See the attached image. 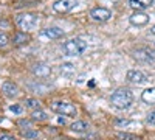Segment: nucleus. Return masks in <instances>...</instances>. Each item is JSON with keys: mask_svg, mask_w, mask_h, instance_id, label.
<instances>
[{"mask_svg": "<svg viewBox=\"0 0 155 140\" xmlns=\"http://www.w3.org/2000/svg\"><path fill=\"white\" fill-rule=\"evenodd\" d=\"M132 103H134V94L130 89L120 87L112 94V104L116 109H127L132 106Z\"/></svg>", "mask_w": 155, "mask_h": 140, "instance_id": "obj_1", "label": "nucleus"}, {"mask_svg": "<svg viewBox=\"0 0 155 140\" xmlns=\"http://www.w3.org/2000/svg\"><path fill=\"white\" fill-rule=\"evenodd\" d=\"M87 50V44L82 39H70L62 45V52L65 56H79Z\"/></svg>", "mask_w": 155, "mask_h": 140, "instance_id": "obj_2", "label": "nucleus"}, {"mask_svg": "<svg viewBox=\"0 0 155 140\" xmlns=\"http://www.w3.org/2000/svg\"><path fill=\"white\" fill-rule=\"evenodd\" d=\"M39 16L34 14V12H23V14H19L16 17V23L20 30H25V31H30V30H34L39 23Z\"/></svg>", "mask_w": 155, "mask_h": 140, "instance_id": "obj_3", "label": "nucleus"}, {"mask_svg": "<svg viewBox=\"0 0 155 140\" xmlns=\"http://www.w3.org/2000/svg\"><path fill=\"white\" fill-rule=\"evenodd\" d=\"M50 108L53 112L61 114V115H65V117H76V114H78L74 104L65 103V101H53Z\"/></svg>", "mask_w": 155, "mask_h": 140, "instance_id": "obj_4", "label": "nucleus"}, {"mask_svg": "<svg viewBox=\"0 0 155 140\" xmlns=\"http://www.w3.org/2000/svg\"><path fill=\"white\" fill-rule=\"evenodd\" d=\"M134 59H137L138 62H143V64H149V62L155 61V52L150 48H137L134 52Z\"/></svg>", "mask_w": 155, "mask_h": 140, "instance_id": "obj_5", "label": "nucleus"}, {"mask_svg": "<svg viewBox=\"0 0 155 140\" xmlns=\"http://www.w3.org/2000/svg\"><path fill=\"white\" fill-rule=\"evenodd\" d=\"M90 17L95 22H107L112 17V11L104 6H96L93 9H90Z\"/></svg>", "mask_w": 155, "mask_h": 140, "instance_id": "obj_6", "label": "nucleus"}, {"mask_svg": "<svg viewBox=\"0 0 155 140\" xmlns=\"http://www.w3.org/2000/svg\"><path fill=\"white\" fill-rule=\"evenodd\" d=\"M76 0H58V2L53 5L54 11L61 12V14H65V12H70L74 6H76Z\"/></svg>", "mask_w": 155, "mask_h": 140, "instance_id": "obj_7", "label": "nucleus"}, {"mask_svg": "<svg viewBox=\"0 0 155 140\" xmlns=\"http://www.w3.org/2000/svg\"><path fill=\"white\" fill-rule=\"evenodd\" d=\"M33 75L37 76V78H48L51 75V67L45 62H37V64L33 66Z\"/></svg>", "mask_w": 155, "mask_h": 140, "instance_id": "obj_8", "label": "nucleus"}, {"mask_svg": "<svg viewBox=\"0 0 155 140\" xmlns=\"http://www.w3.org/2000/svg\"><path fill=\"white\" fill-rule=\"evenodd\" d=\"M126 76H127L129 81L135 83V84H144V83H147V75L143 73L141 70H129Z\"/></svg>", "mask_w": 155, "mask_h": 140, "instance_id": "obj_9", "label": "nucleus"}, {"mask_svg": "<svg viewBox=\"0 0 155 140\" xmlns=\"http://www.w3.org/2000/svg\"><path fill=\"white\" fill-rule=\"evenodd\" d=\"M2 92L8 98H14V97L19 95V87H17L16 83H12V81H5L2 84Z\"/></svg>", "mask_w": 155, "mask_h": 140, "instance_id": "obj_10", "label": "nucleus"}, {"mask_svg": "<svg viewBox=\"0 0 155 140\" xmlns=\"http://www.w3.org/2000/svg\"><path fill=\"white\" fill-rule=\"evenodd\" d=\"M129 20H130V23L135 25V27H143V25H146L149 22V16L144 14V12H141V11H137L129 17Z\"/></svg>", "mask_w": 155, "mask_h": 140, "instance_id": "obj_11", "label": "nucleus"}, {"mask_svg": "<svg viewBox=\"0 0 155 140\" xmlns=\"http://www.w3.org/2000/svg\"><path fill=\"white\" fill-rule=\"evenodd\" d=\"M152 3H153V0H129V5L137 11H143V9L152 6Z\"/></svg>", "mask_w": 155, "mask_h": 140, "instance_id": "obj_12", "label": "nucleus"}, {"mask_svg": "<svg viewBox=\"0 0 155 140\" xmlns=\"http://www.w3.org/2000/svg\"><path fill=\"white\" fill-rule=\"evenodd\" d=\"M42 34L47 36V37H50V39H61V37H64V31L61 28H58V27L47 28V30H44Z\"/></svg>", "mask_w": 155, "mask_h": 140, "instance_id": "obj_13", "label": "nucleus"}, {"mask_svg": "<svg viewBox=\"0 0 155 140\" xmlns=\"http://www.w3.org/2000/svg\"><path fill=\"white\" fill-rule=\"evenodd\" d=\"M30 42V36L25 31H17L14 36H12V44L14 45H23Z\"/></svg>", "mask_w": 155, "mask_h": 140, "instance_id": "obj_14", "label": "nucleus"}, {"mask_svg": "<svg viewBox=\"0 0 155 140\" xmlns=\"http://www.w3.org/2000/svg\"><path fill=\"white\" fill-rule=\"evenodd\" d=\"M141 100L147 104H155V87H149L141 94Z\"/></svg>", "mask_w": 155, "mask_h": 140, "instance_id": "obj_15", "label": "nucleus"}, {"mask_svg": "<svg viewBox=\"0 0 155 140\" xmlns=\"http://www.w3.org/2000/svg\"><path fill=\"white\" fill-rule=\"evenodd\" d=\"M71 131L73 132H85L88 129V123L84 121V120H76L74 123H71Z\"/></svg>", "mask_w": 155, "mask_h": 140, "instance_id": "obj_16", "label": "nucleus"}, {"mask_svg": "<svg viewBox=\"0 0 155 140\" xmlns=\"http://www.w3.org/2000/svg\"><path fill=\"white\" fill-rule=\"evenodd\" d=\"M28 87H30V90H33V92H36V94H47V92H48V89H50L47 84H41V83L30 84Z\"/></svg>", "mask_w": 155, "mask_h": 140, "instance_id": "obj_17", "label": "nucleus"}, {"mask_svg": "<svg viewBox=\"0 0 155 140\" xmlns=\"http://www.w3.org/2000/svg\"><path fill=\"white\" fill-rule=\"evenodd\" d=\"M47 118H48V115L41 109H34L33 114H31V120L33 121H45Z\"/></svg>", "mask_w": 155, "mask_h": 140, "instance_id": "obj_18", "label": "nucleus"}, {"mask_svg": "<svg viewBox=\"0 0 155 140\" xmlns=\"http://www.w3.org/2000/svg\"><path fill=\"white\" fill-rule=\"evenodd\" d=\"M61 72L64 75H71V73H74V66L71 64V62H64V64L61 66Z\"/></svg>", "mask_w": 155, "mask_h": 140, "instance_id": "obj_19", "label": "nucleus"}, {"mask_svg": "<svg viewBox=\"0 0 155 140\" xmlns=\"http://www.w3.org/2000/svg\"><path fill=\"white\" fill-rule=\"evenodd\" d=\"M23 104L27 108H30V109H39V108H41V103H39L36 98H25Z\"/></svg>", "mask_w": 155, "mask_h": 140, "instance_id": "obj_20", "label": "nucleus"}, {"mask_svg": "<svg viewBox=\"0 0 155 140\" xmlns=\"http://www.w3.org/2000/svg\"><path fill=\"white\" fill-rule=\"evenodd\" d=\"M115 138L116 140H137V137L134 134H129V132H116Z\"/></svg>", "mask_w": 155, "mask_h": 140, "instance_id": "obj_21", "label": "nucleus"}, {"mask_svg": "<svg viewBox=\"0 0 155 140\" xmlns=\"http://www.w3.org/2000/svg\"><path fill=\"white\" fill-rule=\"evenodd\" d=\"M9 44V37L6 34H0V48H5Z\"/></svg>", "mask_w": 155, "mask_h": 140, "instance_id": "obj_22", "label": "nucleus"}, {"mask_svg": "<svg viewBox=\"0 0 155 140\" xmlns=\"http://www.w3.org/2000/svg\"><path fill=\"white\" fill-rule=\"evenodd\" d=\"M37 135H39V132H37V131H31V129H28V131L23 132V137H27V138H36Z\"/></svg>", "mask_w": 155, "mask_h": 140, "instance_id": "obj_23", "label": "nucleus"}, {"mask_svg": "<svg viewBox=\"0 0 155 140\" xmlns=\"http://www.w3.org/2000/svg\"><path fill=\"white\" fill-rule=\"evenodd\" d=\"M9 111L14 112V114H22L23 112V108L20 104H12V106H9Z\"/></svg>", "mask_w": 155, "mask_h": 140, "instance_id": "obj_24", "label": "nucleus"}, {"mask_svg": "<svg viewBox=\"0 0 155 140\" xmlns=\"http://www.w3.org/2000/svg\"><path fill=\"white\" fill-rule=\"evenodd\" d=\"M129 123H130V121L126 120V118H124V120H123V118H116V120H115V125H116V126H126V125H129Z\"/></svg>", "mask_w": 155, "mask_h": 140, "instance_id": "obj_25", "label": "nucleus"}, {"mask_svg": "<svg viewBox=\"0 0 155 140\" xmlns=\"http://www.w3.org/2000/svg\"><path fill=\"white\" fill-rule=\"evenodd\" d=\"M0 140H16V137L11 134H0Z\"/></svg>", "mask_w": 155, "mask_h": 140, "instance_id": "obj_26", "label": "nucleus"}, {"mask_svg": "<svg viewBox=\"0 0 155 140\" xmlns=\"http://www.w3.org/2000/svg\"><path fill=\"white\" fill-rule=\"evenodd\" d=\"M147 121H149L150 125H155V112H153V114H150V115H149Z\"/></svg>", "mask_w": 155, "mask_h": 140, "instance_id": "obj_27", "label": "nucleus"}, {"mask_svg": "<svg viewBox=\"0 0 155 140\" xmlns=\"http://www.w3.org/2000/svg\"><path fill=\"white\" fill-rule=\"evenodd\" d=\"M19 125H20V126H30V121H27V120H20Z\"/></svg>", "mask_w": 155, "mask_h": 140, "instance_id": "obj_28", "label": "nucleus"}, {"mask_svg": "<svg viewBox=\"0 0 155 140\" xmlns=\"http://www.w3.org/2000/svg\"><path fill=\"white\" fill-rule=\"evenodd\" d=\"M150 33H152V34H155V25H153V27H152V30H150Z\"/></svg>", "mask_w": 155, "mask_h": 140, "instance_id": "obj_29", "label": "nucleus"}, {"mask_svg": "<svg viewBox=\"0 0 155 140\" xmlns=\"http://www.w3.org/2000/svg\"><path fill=\"white\" fill-rule=\"evenodd\" d=\"M0 121H2V118H0Z\"/></svg>", "mask_w": 155, "mask_h": 140, "instance_id": "obj_30", "label": "nucleus"}]
</instances>
